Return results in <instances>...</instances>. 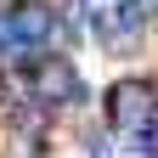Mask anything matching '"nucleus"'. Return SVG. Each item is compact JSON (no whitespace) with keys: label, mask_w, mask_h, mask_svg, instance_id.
I'll return each mask as SVG.
<instances>
[{"label":"nucleus","mask_w":158,"mask_h":158,"mask_svg":"<svg viewBox=\"0 0 158 158\" xmlns=\"http://www.w3.org/2000/svg\"><path fill=\"white\" fill-rule=\"evenodd\" d=\"M147 11L135 6V0H113V11H102L96 17V40H102V51L107 56H124V51H135L147 40Z\"/></svg>","instance_id":"obj_4"},{"label":"nucleus","mask_w":158,"mask_h":158,"mask_svg":"<svg viewBox=\"0 0 158 158\" xmlns=\"http://www.w3.org/2000/svg\"><path fill=\"white\" fill-rule=\"evenodd\" d=\"M107 130H158V85L141 73H118L107 85Z\"/></svg>","instance_id":"obj_1"},{"label":"nucleus","mask_w":158,"mask_h":158,"mask_svg":"<svg viewBox=\"0 0 158 158\" xmlns=\"http://www.w3.org/2000/svg\"><path fill=\"white\" fill-rule=\"evenodd\" d=\"M28 96L40 107H73L85 102V79L68 56H34L28 62Z\"/></svg>","instance_id":"obj_2"},{"label":"nucleus","mask_w":158,"mask_h":158,"mask_svg":"<svg viewBox=\"0 0 158 158\" xmlns=\"http://www.w3.org/2000/svg\"><path fill=\"white\" fill-rule=\"evenodd\" d=\"M0 34L23 40V45H51V40H62V11L45 6V0H17V6L0 17Z\"/></svg>","instance_id":"obj_3"},{"label":"nucleus","mask_w":158,"mask_h":158,"mask_svg":"<svg viewBox=\"0 0 158 158\" xmlns=\"http://www.w3.org/2000/svg\"><path fill=\"white\" fill-rule=\"evenodd\" d=\"M135 6H141V11H147V17H158V0H135Z\"/></svg>","instance_id":"obj_5"}]
</instances>
